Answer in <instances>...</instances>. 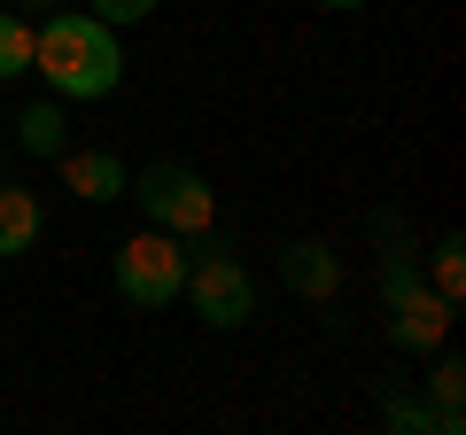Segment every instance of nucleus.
I'll list each match as a JSON object with an SVG mask.
<instances>
[{
	"mask_svg": "<svg viewBox=\"0 0 466 435\" xmlns=\"http://www.w3.org/2000/svg\"><path fill=\"white\" fill-rule=\"evenodd\" d=\"M109 280H116L125 303L164 311V303H179V288H187V241L164 234V226H148V234H133L125 249L109 257Z\"/></svg>",
	"mask_w": 466,
	"mask_h": 435,
	"instance_id": "4",
	"label": "nucleus"
},
{
	"mask_svg": "<svg viewBox=\"0 0 466 435\" xmlns=\"http://www.w3.org/2000/svg\"><path fill=\"white\" fill-rule=\"evenodd\" d=\"M55 164H63V195H78V202H125V187H133V171L109 148H63Z\"/></svg>",
	"mask_w": 466,
	"mask_h": 435,
	"instance_id": "6",
	"label": "nucleus"
},
{
	"mask_svg": "<svg viewBox=\"0 0 466 435\" xmlns=\"http://www.w3.org/2000/svg\"><path fill=\"white\" fill-rule=\"evenodd\" d=\"M451 319H459V303H443L435 288H420V296H404L397 311H389V342H397V350H443Z\"/></svg>",
	"mask_w": 466,
	"mask_h": 435,
	"instance_id": "5",
	"label": "nucleus"
},
{
	"mask_svg": "<svg viewBox=\"0 0 466 435\" xmlns=\"http://www.w3.org/2000/svg\"><path fill=\"white\" fill-rule=\"evenodd\" d=\"M428 412H435V435H466V358L451 350H435V366H428Z\"/></svg>",
	"mask_w": 466,
	"mask_h": 435,
	"instance_id": "8",
	"label": "nucleus"
},
{
	"mask_svg": "<svg viewBox=\"0 0 466 435\" xmlns=\"http://www.w3.org/2000/svg\"><path fill=\"white\" fill-rule=\"evenodd\" d=\"M179 296L195 303V319L218 327V335H233V327H249V319H257L249 265H241L226 241H210V234H187V288H179Z\"/></svg>",
	"mask_w": 466,
	"mask_h": 435,
	"instance_id": "2",
	"label": "nucleus"
},
{
	"mask_svg": "<svg viewBox=\"0 0 466 435\" xmlns=\"http://www.w3.org/2000/svg\"><path fill=\"white\" fill-rule=\"evenodd\" d=\"M156 8H164V0H94V16L109 24V32H125V24H148Z\"/></svg>",
	"mask_w": 466,
	"mask_h": 435,
	"instance_id": "14",
	"label": "nucleus"
},
{
	"mask_svg": "<svg viewBox=\"0 0 466 435\" xmlns=\"http://www.w3.org/2000/svg\"><path fill=\"white\" fill-rule=\"evenodd\" d=\"M428 288H435L443 303L466 296V241H459V234H443V241L428 249Z\"/></svg>",
	"mask_w": 466,
	"mask_h": 435,
	"instance_id": "12",
	"label": "nucleus"
},
{
	"mask_svg": "<svg viewBox=\"0 0 466 435\" xmlns=\"http://www.w3.org/2000/svg\"><path fill=\"white\" fill-rule=\"evenodd\" d=\"M125 195L140 202V218H148V226H164V234H179V241H187V234H210V226H218V195H210V179H202L195 164H171V156L140 164Z\"/></svg>",
	"mask_w": 466,
	"mask_h": 435,
	"instance_id": "3",
	"label": "nucleus"
},
{
	"mask_svg": "<svg viewBox=\"0 0 466 435\" xmlns=\"http://www.w3.org/2000/svg\"><path fill=\"white\" fill-rule=\"evenodd\" d=\"M16 148H24V156H63V148H70L63 101H24V109H16Z\"/></svg>",
	"mask_w": 466,
	"mask_h": 435,
	"instance_id": "10",
	"label": "nucleus"
},
{
	"mask_svg": "<svg viewBox=\"0 0 466 435\" xmlns=\"http://www.w3.org/2000/svg\"><path fill=\"white\" fill-rule=\"evenodd\" d=\"M319 8H342V16H350V8H366V0H319Z\"/></svg>",
	"mask_w": 466,
	"mask_h": 435,
	"instance_id": "15",
	"label": "nucleus"
},
{
	"mask_svg": "<svg viewBox=\"0 0 466 435\" xmlns=\"http://www.w3.org/2000/svg\"><path fill=\"white\" fill-rule=\"evenodd\" d=\"M373 397H381V420H389L397 435H435L428 397H404V389H397V373H381V381H373Z\"/></svg>",
	"mask_w": 466,
	"mask_h": 435,
	"instance_id": "11",
	"label": "nucleus"
},
{
	"mask_svg": "<svg viewBox=\"0 0 466 435\" xmlns=\"http://www.w3.org/2000/svg\"><path fill=\"white\" fill-rule=\"evenodd\" d=\"M39 234H47V202H39L32 187L0 179V257H32Z\"/></svg>",
	"mask_w": 466,
	"mask_h": 435,
	"instance_id": "9",
	"label": "nucleus"
},
{
	"mask_svg": "<svg viewBox=\"0 0 466 435\" xmlns=\"http://www.w3.org/2000/svg\"><path fill=\"white\" fill-rule=\"evenodd\" d=\"M16 8H55V0H16Z\"/></svg>",
	"mask_w": 466,
	"mask_h": 435,
	"instance_id": "16",
	"label": "nucleus"
},
{
	"mask_svg": "<svg viewBox=\"0 0 466 435\" xmlns=\"http://www.w3.org/2000/svg\"><path fill=\"white\" fill-rule=\"evenodd\" d=\"M32 70V16L24 8H0V86Z\"/></svg>",
	"mask_w": 466,
	"mask_h": 435,
	"instance_id": "13",
	"label": "nucleus"
},
{
	"mask_svg": "<svg viewBox=\"0 0 466 435\" xmlns=\"http://www.w3.org/2000/svg\"><path fill=\"white\" fill-rule=\"evenodd\" d=\"M32 70L47 78L55 101H109L125 86V47L94 8H70V16L32 24Z\"/></svg>",
	"mask_w": 466,
	"mask_h": 435,
	"instance_id": "1",
	"label": "nucleus"
},
{
	"mask_svg": "<svg viewBox=\"0 0 466 435\" xmlns=\"http://www.w3.org/2000/svg\"><path fill=\"white\" fill-rule=\"evenodd\" d=\"M280 280H288V296H311V303H334V288H342V257L327 249V241H288L280 249Z\"/></svg>",
	"mask_w": 466,
	"mask_h": 435,
	"instance_id": "7",
	"label": "nucleus"
}]
</instances>
